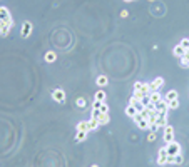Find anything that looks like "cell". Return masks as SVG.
I'll list each match as a JSON object with an SVG mask.
<instances>
[{
  "label": "cell",
  "mask_w": 189,
  "mask_h": 167,
  "mask_svg": "<svg viewBox=\"0 0 189 167\" xmlns=\"http://www.w3.org/2000/svg\"><path fill=\"white\" fill-rule=\"evenodd\" d=\"M0 20L4 22L5 25L12 27L13 20H12V17H10V12H9V8L7 7H0Z\"/></svg>",
  "instance_id": "1"
},
{
  "label": "cell",
  "mask_w": 189,
  "mask_h": 167,
  "mask_svg": "<svg viewBox=\"0 0 189 167\" xmlns=\"http://www.w3.org/2000/svg\"><path fill=\"white\" fill-rule=\"evenodd\" d=\"M164 149L168 150V155H177V154H181V146L177 144L176 140L168 142V146L164 147Z\"/></svg>",
  "instance_id": "2"
},
{
  "label": "cell",
  "mask_w": 189,
  "mask_h": 167,
  "mask_svg": "<svg viewBox=\"0 0 189 167\" xmlns=\"http://www.w3.org/2000/svg\"><path fill=\"white\" fill-rule=\"evenodd\" d=\"M134 90H137V92H142L144 95H149V94H151V89H149V84H144V82H136V84H134Z\"/></svg>",
  "instance_id": "3"
},
{
  "label": "cell",
  "mask_w": 189,
  "mask_h": 167,
  "mask_svg": "<svg viewBox=\"0 0 189 167\" xmlns=\"http://www.w3.org/2000/svg\"><path fill=\"white\" fill-rule=\"evenodd\" d=\"M156 110L159 114H168V110H169V107H168V100L166 99H162V100H159V102H156Z\"/></svg>",
  "instance_id": "4"
},
{
  "label": "cell",
  "mask_w": 189,
  "mask_h": 167,
  "mask_svg": "<svg viewBox=\"0 0 189 167\" xmlns=\"http://www.w3.org/2000/svg\"><path fill=\"white\" fill-rule=\"evenodd\" d=\"M162 85H164V79L162 77H157L156 80H152V82L149 84V89H151V92H157L159 87H162Z\"/></svg>",
  "instance_id": "5"
},
{
  "label": "cell",
  "mask_w": 189,
  "mask_h": 167,
  "mask_svg": "<svg viewBox=\"0 0 189 167\" xmlns=\"http://www.w3.org/2000/svg\"><path fill=\"white\" fill-rule=\"evenodd\" d=\"M164 140L166 142L174 140V129H172L171 125H166V127H164Z\"/></svg>",
  "instance_id": "6"
},
{
  "label": "cell",
  "mask_w": 189,
  "mask_h": 167,
  "mask_svg": "<svg viewBox=\"0 0 189 167\" xmlns=\"http://www.w3.org/2000/svg\"><path fill=\"white\" fill-rule=\"evenodd\" d=\"M52 97H54V100H57V102H65V92H64L62 89L52 90Z\"/></svg>",
  "instance_id": "7"
},
{
  "label": "cell",
  "mask_w": 189,
  "mask_h": 167,
  "mask_svg": "<svg viewBox=\"0 0 189 167\" xmlns=\"http://www.w3.org/2000/svg\"><path fill=\"white\" fill-rule=\"evenodd\" d=\"M186 52H188V50H186V49H184V47L181 45V44H177V45H176V47H174V49H172V54L176 55V57H177V58H181V57H184V54H186Z\"/></svg>",
  "instance_id": "8"
},
{
  "label": "cell",
  "mask_w": 189,
  "mask_h": 167,
  "mask_svg": "<svg viewBox=\"0 0 189 167\" xmlns=\"http://www.w3.org/2000/svg\"><path fill=\"white\" fill-rule=\"evenodd\" d=\"M30 33H32V24L24 22V25H22V37H29Z\"/></svg>",
  "instance_id": "9"
},
{
  "label": "cell",
  "mask_w": 189,
  "mask_h": 167,
  "mask_svg": "<svg viewBox=\"0 0 189 167\" xmlns=\"http://www.w3.org/2000/svg\"><path fill=\"white\" fill-rule=\"evenodd\" d=\"M156 125H157V127H166V125H168V117L164 115V114H159L157 119H156Z\"/></svg>",
  "instance_id": "10"
},
{
  "label": "cell",
  "mask_w": 189,
  "mask_h": 167,
  "mask_svg": "<svg viewBox=\"0 0 189 167\" xmlns=\"http://www.w3.org/2000/svg\"><path fill=\"white\" fill-rule=\"evenodd\" d=\"M97 120H99V124H101V125H105V124H109V122H110V117H109V114H102Z\"/></svg>",
  "instance_id": "11"
},
{
  "label": "cell",
  "mask_w": 189,
  "mask_h": 167,
  "mask_svg": "<svg viewBox=\"0 0 189 167\" xmlns=\"http://www.w3.org/2000/svg\"><path fill=\"white\" fill-rule=\"evenodd\" d=\"M149 97H151V102H154V104H156V102H159V100H162V99H164V97L161 95L159 92H151V95H149Z\"/></svg>",
  "instance_id": "12"
},
{
  "label": "cell",
  "mask_w": 189,
  "mask_h": 167,
  "mask_svg": "<svg viewBox=\"0 0 189 167\" xmlns=\"http://www.w3.org/2000/svg\"><path fill=\"white\" fill-rule=\"evenodd\" d=\"M77 130H80V132H89V122H79V124H77Z\"/></svg>",
  "instance_id": "13"
},
{
  "label": "cell",
  "mask_w": 189,
  "mask_h": 167,
  "mask_svg": "<svg viewBox=\"0 0 189 167\" xmlns=\"http://www.w3.org/2000/svg\"><path fill=\"white\" fill-rule=\"evenodd\" d=\"M55 58H57L55 52H47V54H45V62L52 64V62H55Z\"/></svg>",
  "instance_id": "14"
},
{
  "label": "cell",
  "mask_w": 189,
  "mask_h": 167,
  "mask_svg": "<svg viewBox=\"0 0 189 167\" xmlns=\"http://www.w3.org/2000/svg\"><path fill=\"white\" fill-rule=\"evenodd\" d=\"M168 107H169V110H174V109H177V107H179V100H177V99L168 100Z\"/></svg>",
  "instance_id": "15"
},
{
  "label": "cell",
  "mask_w": 189,
  "mask_h": 167,
  "mask_svg": "<svg viewBox=\"0 0 189 167\" xmlns=\"http://www.w3.org/2000/svg\"><path fill=\"white\" fill-rule=\"evenodd\" d=\"M99 125H101V124H99L97 119H90V120H89V130H96Z\"/></svg>",
  "instance_id": "16"
},
{
  "label": "cell",
  "mask_w": 189,
  "mask_h": 167,
  "mask_svg": "<svg viewBox=\"0 0 189 167\" xmlns=\"http://www.w3.org/2000/svg\"><path fill=\"white\" fill-rule=\"evenodd\" d=\"M164 99L166 100H174V99H177V92L176 90H169L166 95H164Z\"/></svg>",
  "instance_id": "17"
},
{
  "label": "cell",
  "mask_w": 189,
  "mask_h": 167,
  "mask_svg": "<svg viewBox=\"0 0 189 167\" xmlns=\"http://www.w3.org/2000/svg\"><path fill=\"white\" fill-rule=\"evenodd\" d=\"M97 85H101V87L107 85V77H105V75H99V77H97Z\"/></svg>",
  "instance_id": "18"
},
{
  "label": "cell",
  "mask_w": 189,
  "mask_h": 167,
  "mask_svg": "<svg viewBox=\"0 0 189 167\" xmlns=\"http://www.w3.org/2000/svg\"><path fill=\"white\" fill-rule=\"evenodd\" d=\"M126 114L129 117H134L136 114H137V110H136V107H132V105H127V109H126Z\"/></svg>",
  "instance_id": "19"
},
{
  "label": "cell",
  "mask_w": 189,
  "mask_h": 167,
  "mask_svg": "<svg viewBox=\"0 0 189 167\" xmlns=\"http://www.w3.org/2000/svg\"><path fill=\"white\" fill-rule=\"evenodd\" d=\"M85 137H87V132H80V130H77V135H76V140L77 142L85 140Z\"/></svg>",
  "instance_id": "20"
},
{
  "label": "cell",
  "mask_w": 189,
  "mask_h": 167,
  "mask_svg": "<svg viewBox=\"0 0 189 167\" xmlns=\"http://www.w3.org/2000/svg\"><path fill=\"white\" fill-rule=\"evenodd\" d=\"M94 99H97V100H101V102H104V100H105V92H104V90L96 92V97H94Z\"/></svg>",
  "instance_id": "21"
},
{
  "label": "cell",
  "mask_w": 189,
  "mask_h": 167,
  "mask_svg": "<svg viewBox=\"0 0 189 167\" xmlns=\"http://www.w3.org/2000/svg\"><path fill=\"white\" fill-rule=\"evenodd\" d=\"M137 127L139 129H142V130H146V129H149V122H147L146 119H142V120L137 124Z\"/></svg>",
  "instance_id": "22"
},
{
  "label": "cell",
  "mask_w": 189,
  "mask_h": 167,
  "mask_svg": "<svg viewBox=\"0 0 189 167\" xmlns=\"http://www.w3.org/2000/svg\"><path fill=\"white\" fill-rule=\"evenodd\" d=\"M10 29H12V27H9V25H5L4 29L0 30V35H2V37H7V35L10 33Z\"/></svg>",
  "instance_id": "23"
},
{
  "label": "cell",
  "mask_w": 189,
  "mask_h": 167,
  "mask_svg": "<svg viewBox=\"0 0 189 167\" xmlns=\"http://www.w3.org/2000/svg\"><path fill=\"white\" fill-rule=\"evenodd\" d=\"M184 162V157H182V154H177L176 157H174V164H177V166H181V164Z\"/></svg>",
  "instance_id": "24"
},
{
  "label": "cell",
  "mask_w": 189,
  "mask_h": 167,
  "mask_svg": "<svg viewBox=\"0 0 189 167\" xmlns=\"http://www.w3.org/2000/svg\"><path fill=\"white\" fill-rule=\"evenodd\" d=\"M149 95H151V94H149ZM149 95H144V97H142V100H141V102L144 104V107H147V105L151 104V97H149Z\"/></svg>",
  "instance_id": "25"
},
{
  "label": "cell",
  "mask_w": 189,
  "mask_h": 167,
  "mask_svg": "<svg viewBox=\"0 0 189 167\" xmlns=\"http://www.w3.org/2000/svg\"><path fill=\"white\" fill-rule=\"evenodd\" d=\"M101 115H102V112L99 109H92V119H99Z\"/></svg>",
  "instance_id": "26"
},
{
  "label": "cell",
  "mask_w": 189,
  "mask_h": 167,
  "mask_svg": "<svg viewBox=\"0 0 189 167\" xmlns=\"http://www.w3.org/2000/svg\"><path fill=\"white\" fill-rule=\"evenodd\" d=\"M132 119H134V122H136V124H139V122L142 120L144 117H142V114H141V112H137V114H136L134 117H132Z\"/></svg>",
  "instance_id": "27"
},
{
  "label": "cell",
  "mask_w": 189,
  "mask_h": 167,
  "mask_svg": "<svg viewBox=\"0 0 189 167\" xmlns=\"http://www.w3.org/2000/svg\"><path fill=\"white\" fill-rule=\"evenodd\" d=\"M102 114H109V107H107V104L105 102H102V105H101V109H99Z\"/></svg>",
  "instance_id": "28"
},
{
  "label": "cell",
  "mask_w": 189,
  "mask_h": 167,
  "mask_svg": "<svg viewBox=\"0 0 189 167\" xmlns=\"http://www.w3.org/2000/svg\"><path fill=\"white\" fill-rule=\"evenodd\" d=\"M132 97H134L136 100H142L144 94H142V92H137V90H134V95H132Z\"/></svg>",
  "instance_id": "29"
},
{
  "label": "cell",
  "mask_w": 189,
  "mask_h": 167,
  "mask_svg": "<svg viewBox=\"0 0 189 167\" xmlns=\"http://www.w3.org/2000/svg\"><path fill=\"white\" fill-rule=\"evenodd\" d=\"M181 45L184 47L186 50H189V38H182V40H181Z\"/></svg>",
  "instance_id": "30"
},
{
  "label": "cell",
  "mask_w": 189,
  "mask_h": 167,
  "mask_svg": "<svg viewBox=\"0 0 189 167\" xmlns=\"http://www.w3.org/2000/svg\"><path fill=\"white\" fill-rule=\"evenodd\" d=\"M101 105H102V102H101V100L94 99V102H92V109H101Z\"/></svg>",
  "instance_id": "31"
},
{
  "label": "cell",
  "mask_w": 189,
  "mask_h": 167,
  "mask_svg": "<svg viewBox=\"0 0 189 167\" xmlns=\"http://www.w3.org/2000/svg\"><path fill=\"white\" fill-rule=\"evenodd\" d=\"M77 105H79V107H82V109L85 107V99H84V97H80V99H77Z\"/></svg>",
  "instance_id": "32"
},
{
  "label": "cell",
  "mask_w": 189,
  "mask_h": 167,
  "mask_svg": "<svg viewBox=\"0 0 189 167\" xmlns=\"http://www.w3.org/2000/svg\"><path fill=\"white\" fill-rule=\"evenodd\" d=\"M156 139H157V135H156V132H151V134H149V137H147V140H149V142H154Z\"/></svg>",
  "instance_id": "33"
},
{
  "label": "cell",
  "mask_w": 189,
  "mask_h": 167,
  "mask_svg": "<svg viewBox=\"0 0 189 167\" xmlns=\"http://www.w3.org/2000/svg\"><path fill=\"white\" fill-rule=\"evenodd\" d=\"M149 129H151V132H156V130L159 129V127H157L156 124H151V125H149Z\"/></svg>",
  "instance_id": "34"
},
{
  "label": "cell",
  "mask_w": 189,
  "mask_h": 167,
  "mask_svg": "<svg viewBox=\"0 0 189 167\" xmlns=\"http://www.w3.org/2000/svg\"><path fill=\"white\" fill-rule=\"evenodd\" d=\"M174 157L176 155H168V164H174Z\"/></svg>",
  "instance_id": "35"
},
{
  "label": "cell",
  "mask_w": 189,
  "mask_h": 167,
  "mask_svg": "<svg viewBox=\"0 0 189 167\" xmlns=\"http://www.w3.org/2000/svg\"><path fill=\"white\" fill-rule=\"evenodd\" d=\"M181 58H184L186 62L189 64V50H188V52H186V54H184V57H181Z\"/></svg>",
  "instance_id": "36"
},
{
  "label": "cell",
  "mask_w": 189,
  "mask_h": 167,
  "mask_svg": "<svg viewBox=\"0 0 189 167\" xmlns=\"http://www.w3.org/2000/svg\"><path fill=\"white\" fill-rule=\"evenodd\" d=\"M90 167H99V166H96V164H94V166H90Z\"/></svg>",
  "instance_id": "37"
},
{
  "label": "cell",
  "mask_w": 189,
  "mask_h": 167,
  "mask_svg": "<svg viewBox=\"0 0 189 167\" xmlns=\"http://www.w3.org/2000/svg\"><path fill=\"white\" fill-rule=\"evenodd\" d=\"M126 2H130V0H126Z\"/></svg>",
  "instance_id": "38"
},
{
  "label": "cell",
  "mask_w": 189,
  "mask_h": 167,
  "mask_svg": "<svg viewBox=\"0 0 189 167\" xmlns=\"http://www.w3.org/2000/svg\"><path fill=\"white\" fill-rule=\"evenodd\" d=\"M151 2H152V0H151Z\"/></svg>",
  "instance_id": "39"
}]
</instances>
